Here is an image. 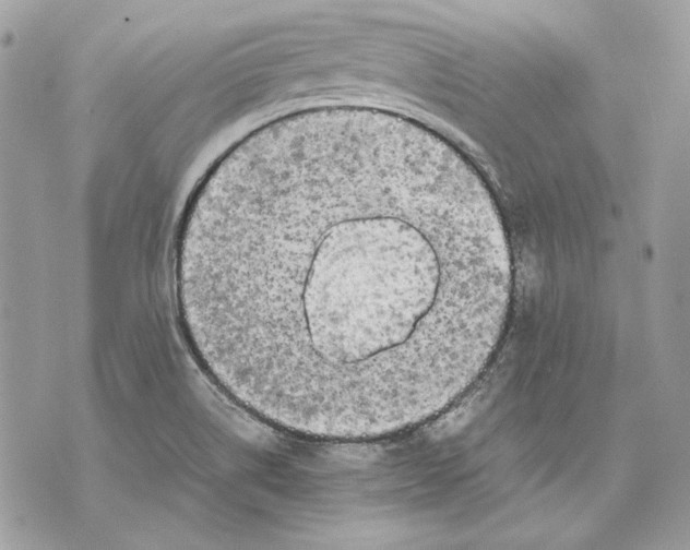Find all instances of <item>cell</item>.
I'll return each mask as SVG.
<instances>
[{"label": "cell", "mask_w": 690, "mask_h": 550, "mask_svg": "<svg viewBox=\"0 0 690 550\" xmlns=\"http://www.w3.org/2000/svg\"><path fill=\"white\" fill-rule=\"evenodd\" d=\"M174 284L186 338L226 395L298 435L369 441L481 376L514 264L489 186L448 140L388 109L323 105L214 165Z\"/></svg>", "instance_id": "obj_1"}]
</instances>
